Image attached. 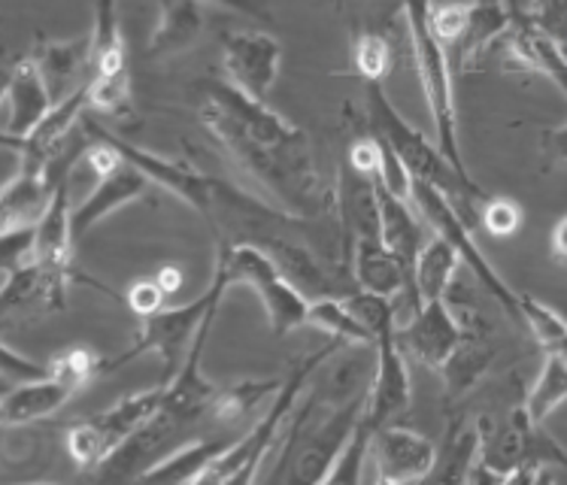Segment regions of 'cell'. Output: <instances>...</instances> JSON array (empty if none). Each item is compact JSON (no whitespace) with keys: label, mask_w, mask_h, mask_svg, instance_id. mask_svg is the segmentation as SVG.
<instances>
[{"label":"cell","mask_w":567,"mask_h":485,"mask_svg":"<svg viewBox=\"0 0 567 485\" xmlns=\"http://www.w3.org/2000/svg\"><path fill=\"white\" fill-rule=\"evenodd\" d=\"M197 113L213 143L258 195L303 221L328 213L337 216V192L322 183L303 127L279 116L267 101L234 89L228 80L204 82Z\"/></svg>","instance_id":"obj_1"},{"label":"cell","mask_w":567,"mask_h":485,"mask_svg":"<svg viewBox=\"0 0 567 485\" xmlns=\"http://www.w3.org/2000/svg\"><path fill=\"white\" fill-rule=\"evenodd\" d=\"M364 94H368V116H371V131L380 134L392 143V149L401 155V162L406 164V171L413 179L437 185L441 192L452 197V204L462 209L464 219L471 221L476 216L480 219V207L486 200V192L464 176L455 164L446 158V152L441 146H434L419 127L406 122L398 106L385 97L382 82H364Z\"/></svg>","instance_id":"obj_2"},{"label":"cell","mask_w":567,"mask_h":485,"mask_svg":"<svg viewBox=\"0 0 567 485\" xmlns=\"http://www.w3.org/2000/svg\"><path fill=\"white\" fill-rule=\"evenodd\" d=\"M343 347V340L331 337V343L322 349H316L310 355H303L291 364L289 376L282 380L279 392L274 394V401L267 404L265 416L258 419L249 434L244 440H234L228 450L221 452L216 462L209 464V471L204 474L200 483H255L258 471L265 464L267 452L277 446V440L282 437V431L291 425V416L298 413V398H301L303 385L313 380V373L322 368L324 361L337 355Z\"/></svg>","instance_id":"obj_3"},{"label":"cell","mask_w":567,"mask_h":485,"mask_svg":"<svg viewBox=\"0 0 567 485\" xmlns=\"http://www.w3.org/2000/svg\"><path fill=\"white\" fill-rule=\"evenodd\" d=\"M429 7L431 0H406V40H410L413 61H416L422 92H425V101H429V113L431 122H434L437 146L446 152V158H450L464 176H471L462 155V140H458V113H455V94H452L450 47L443 43L441 37L434 34V28H431L429 22Z\"/></svg>","instance_id":"obj_4"},{"label":"cell","mask_w":567,"mask_h":485,"mask_svg":"<svg viewBox=\"0 0 567 485\" xmlns=\"http://www.w3.org/2000/svg\"><path fill=\"white\" fill-rule=\"evenodd\" d=\"M216 261L228 270L231 286H246L258 295L274 334L286 337L307 324L310 298L279 270L265 246L258 242L216 246Z\"/></svg>","instance_id":"obj_5"},{"label":"cell","mask_w":567,"mask_h":485,"mask_svg":"<svg viewBox=\"0 0 567 485\" xmlns=\"http://www.w3.org/2000/svg\"><path fill=\"white\" fill-rule=\"evenodd\" d=\"M231 289V279H228V270L216 261V270H213V279H209L207 291L195 298L192 303H183V307H164L150 319H143V328H140L137 343L127 349L125 355H118V359L104 361V373H113V370L125 368L127 361L140 359V355H146V352H155V355H162L164 370L167 373H176V370L183 368V352L186 347L195 340L197 328L200 322L207 319V312L213 307H219L221 295Z\"/></svg>","instance_id":"obj_6"},{"label":"cell","mask_w":567,"mask_h":485,"mask_svg":"<svg viewBox=\"0 0 567 485\" xmlns=\"http://www.w3.org/2000/svg\"><path fill=\"white\" fill-rule=\"evenodd\" d=\"M413 207L425 219L431 231L443 237L446 242H452V249L462 258V267H471V274L480 279V286L498 301V307L507 312L509 319L516 324H525L522 319V303L519 291H513L501 279V274L492 267L486 255L480 252V246L474 242V234H471V221L464 219V213L455 204L446 192H441L437 185L422 183V179H413Z\"/></svg>","instance_id":"obj_7"},{"label":"cell","mask_w":567,"mask_h":485,"mask_svg":"<svg viewBox=\"0 0 567 485\" xmlns=\"http://www.w3.org/2000/svg\"><path fill=\"white\" fill-rule=\"evenodd\" d=\"M164 401V385L122 398L104 413L76 419L68 427V452L80 471H97L137 427L150 422Z\"/></svg>","instance_id":"obj_8"},{"label":"cell","mask_w":567,"mask_h":485,"mask_svg":"<svg viewBox=\"0 0 567 485\" xmlns=\"http://www.w3.org/2000/svg\"><path fill=\"white\" fill-rule=\"evenodd\" d=\"M89 110L106 118L131 116V70H127L125 34L118 24L116 0L94 3Z\"/></svg>","instance_id":"obj_9"},{"label":"cell","mask_w":567,"mask_h":485,"mask_svg":"<svg viewBox=\"0 0 567 485\" xmlns=\"http://www.w3.org/2000/svg\"><path fill=\"white\" fill-rule=\"evenodd\" d=\"M364 406H368V389L359 394L347 398L343 404L337 401L331 406V413L319 422V427H301V431H289V446L298 437L301 440V450L295 458V479L307 485H319L331 479L334 471L337 455L343 452V446L352 437V431L359 425V419L364 416ZM286 446V450H289Z\"/></svg>","instance_id":"obj_10"},{"label":"cell","mask_w":567,"mask_h":485,"mask_svg":"<svg viewBox=\"0 0 567 485\" xmlns=\"http://www.w3.org/2000/svg\"><path fill=\"white\" fill-rule=\"evenodd\" d=\"M373 352H377V364H373L371 385H368L364 419L380 431L385 425H394L398 416H404L410 398H413V382H410V370H406L410 359L398 343V324L382 328L373 343Z\"/></svg>","instance_id":"obj_11"},{"label":"cell","mask_w":567,"mask_h":485,"mask_svg":"<svg viewBox=\"0 0 567 485\" xmlns=\"http://www.w3.org/2000/svg\"><path fill=\"white\" fill-rule=\"evenodd\" d=\"M282 47L267 31H231L221 40V73L249 97L265 101L277 82Z\"/></svg>","instance_id":"obj_12"},{"label":"cell","mask_w":567,"mask_h":485,"mask_svg":"<svg viewBox=\"0 0 567 485\" xmlns=\"http://www.w3.org/2000/svg\"><path fill=\"white\" fill-rule=\"evenodd\" d=\"M216 316H219V307H213L207 312V319L197 328L195 340L186 352V361L183 368L176 370L171 385H164V401L162 406L174 419H179L183 425H192L200 416H209V406L219 394V385L207 380L204 373V352H207V337L216 324Z\"/></svg>","instance_id":"obj_13"},{"label":"cell","mask_w":567,"mask_h":485,"mask_svg":"<svg viewBox=\"0 0 567 485\" xmlns=\"http://www.w3.org/2000/svg\"><path fill=\"white\" fill-rule=\"evenodd\" d=\"M371 462L377 464V483H419V479H429L434 474L437 446L410 427L385 425L373 437Z\"/></svg>","instance_id":"obj_14"},{"label":"cell","mask_w":567,"mask_h":485,"mask_svg":"<svg viewBox=\"0 0 567 485\" xmlns=\"http://www.w3.org/2000/svg\"><path fill=\"white\" fill-rule=\"evenodd\" d=\"M464 334H467V328L458 324L446 298L422 303V310L410 322L398 324V343L404 349L406 359L419 361L431 370L443 368V361L450 359L452 349L462 343Z\"/></svg>","instance_id":"obj_15"},{"label":"cell","mask_w":567,"mask_h":485,"mask_svg":"<svg viewBox=\"0 0 567 485\" xmlns=\"http://www.w3.org/2000/svg\"><path fill=\"white\" fill-rule=\"evenodd\" d=\"M498 49L504 52V64L525 73H544L546 80H553L567 97V52L558 47L556 40H549L544 31H537L528 16L516 10L509 31L501 37Z\"/></svg>","instance_id":"obj_16"},{"label":"cell","mask_w":567,"mask_h":485,"mask_svg":"<svg viewBox=\"0 0 567 485\" xmlns=\"http://www.w3.org/2000/svg\"><path fill=\"white\" fill-rule=\"evenodd\" d=\"M52 106L55 101H52V92H49L37 61L31 55L16 61L7 76V89H3V110H7L3 137H28L52 113Z\"/></svg>","instance_id":"obj_17"},{"label":"cell","mask_w":567,"mask_h":485,"mask_svg":"<svg viewBox=\"0 0 567 485\" xmlns=\"http://www.w3.org/2000/svg\"><path fill=\"white\" fill-rule=\"evenodd\" d=\"M64 179L68 176L19 164V171L7 179L3 195H0V231L37 228V221L49 213Z\"/></svg>","instance_id":"obj_18"},{"label":"cell","mask_w":567,"mask_h":485,"mask_svg":"<svg viewBox=\"0 0 567 485\" xmlns=\"http://www.w3.org/2000/svg\"><path fill=\"white\" fill-rule=\"evenodd\" d=\"M31 59L47 80L52 101L61 104L92 80V34L76 40H37Z\"/></svg>","instance_id":"obj_19"},{"label":"cell","mask_w":567,"mask_h":485,"mask_svg":"<svg viewBox=\"0 0 567 485\" xmlns=\"http://www.w3.org/2000/svg\"><path fill=\"white\" fill-rule=\"evenodd\" d=\"M150 176L137 171L134 164L127 162L110 174L97 176V185H94L89 195L82 197V204L73 209V237L82 240L85 234L92 231L97 221H104L110 213H116L118 207H127L140 197L146 195L150 188Z\"/></svg>","instance_id":"obj_20"},{"label":"cell","mask_w":567,"mask_h":485,"mask_svg":"<svg viewBox=\"0 0 567 485\" xmlns=\"http://www.w3.org/2000/svg\"><path fill=\"white\" fill-rule=\"evenodd\" d=\"M73 394H76V389L59 380V376H52V373L43 376V380L12 385L10 392L3 394L0 422H3V427L34 425L40 419L55 416Z\"/></svg>","instance_id":"obj_21"},{"label":"cell","mask_w":567,"mask_h":485,"mask_svg":"<svg viewBox=\"0 0 567 485\" xmlns=\"http://www.w3.org/2000/svg\"><path fill=\"white\" fill-rule=\"evenodd\" d=\"M162 16L150 37L146 59L164 61L176 59L195 47L204 34V10L200 0H158Z\"/></svg>","instance_id":"obj_22"},{"label":"cell","mask_w":567,"mask_h":485,"mask_svg":"<svg viewBox=\"0 0 567 485\" xmlns=\"http://www.w3.org/2000/svg\"><path fill=\"white\" fill-rule=\"evenodd\" d=\"M73 209H70L68 179L59 185L55 200L43 219L37 221V242H34V261L47 267L52 274L73 277Z\"/></svg>","instance_id":"obj_23"},{"label":"cell","mask_w":567,"mask_h":485,"mask_svg":"<svg viewBox=\"0 0 567 485\" xmlns=\"http://www.w3.org/2000/svg\"><path fill=\"white\" fill-rule=\"evenodd\" d=\"M373 188H377V204H380L382 240H385V246L413 270L416 255L422 252V246L429 242L425 240V228L419 225L422 216L416 219L413 200H406V197H398L394 192H389L380 176H373Z\"/></svg>","instance_id":"obj_24"},{"label":"cell","mask_w":567,"mask_h":485,"mask_svg":"<svg viewBox=\"0 0 567 485\" xmlns=\"http://www.w3.org/2000/svg\"><path fill=\"white\" fill-rule=\"evenodd\" d=\"M483 455V425L476 422H462L450 419V425L443 431L441 450H437V467L434 474L443 483H467V476Z\"/></svg>","instance_id":"obj_25"},{"label":"cell","mask_w":567,"mask_h":485,"mask_svg":"<svg viewBox=\"0 0 567 485\" xmlns=\"http://www.w3.org/2000/svg\"><path fill=\"white\" fill-rule=\"evenodd\" d=\"M234 440H195L179 446L171 455H164L158 462L143 471L140 479H158V483H200L204 474L209 471V464L219 458L221 452L231 446Z\"/></svg>","instance_id":"obj_26"},{"label":"cell","mask_w":567,"mask_h":485,"mask_svg":"<svg viewBox=\"0 0 567 485\" xmlns=\"http://www.w3.org/2000/svg\"><path fill=\"white\" fill-rule=\"evenodd\" d=\"M492 361H495V349L488 347L486 340H480V337L467 331L462 343L452 349V355L443 361L441 368L443 385H446V401L455 404V401H462L464 394L474 392L480 380L492 368Z\"/></svg>","instance_id":"obj_27"},{"label":"cell","mask_w":567,"mask_h":485,"mask_svg":"<svg viewBox=\"0 0 567 485\" xmlns=\"http://www.w3.org/2000/svg\"><path fill=\"white\" fill-rule=\"evenodd\" d=\"M458 265H462V258L452 249V242L434 234L422 246V252L416 255V265H413V291L419 295V301H443L446 291L452 289V282H455Z\"/></svg>","instance_id":"obj_28"},{"label":"cell","mask_w":567,"mask_h":485,"mask_svg":"<svg viewBox=\"0 0 567 485\" xmlns=\"http://www.w3.org/2000/svg\"><path fill=\"white\" fill-rule=\"evenodd\" d=\"M279 385H282V380H244L225 385L209 406V419L219 425H237V422L258 413L265 404H270L274 394L279 392Z\"/></svg>","instance_id":"obj_29"},{"label":"cell","mask_w":567,"mask_h":485,"mask_svg":"<svg viewBox=\"0 0 567 485\" xmlns=\"http://www.w3.org/2000/svg\"><path fill=\"white\" fill-rule=\"evenodd\" d=\"M567 401V355H558V352H546L544 370L534 382L528 394H525V410L528 416L544 425L546 419L556 413L558 406Z\"/></svg>","instance_id":"obj_30"},{"label":"cell","mask_w":567,"mask_h":485,"mask_svg":"<svg viewBox=\"0 0 567 485\" xmlns=\"http://www.w3.org/2000/svg\"><path fill=\"white\" fill-rule=\"evenodd\" d=\"M307 324H313V328L343 340V343H352V347H373L371 331L359 322V316L349 310L343 298H316V301H310Z\"/></svg>","instance_id":"obj_31"},{"label":"cell","mask_w":567,"mask_h":485,"mask_svg":"<svg viewBox=\"0 0 567 485\" xmlns=\"http://www.w3.org/2000/svg\"><path fill=\"white\" fill-rule=\"evenodd\" d=\"M352 70L361 82H382L392 70V43L385 31L361 28L352 43Z\"/></svg>","instance_id":"obj_32"},{"label":"cell","mask_w":567,"mask_h":485,"mask_svg":"<svg viewBox=\"0 0 567 485\" xmlns=\"http://www.w3.org/2000/svg\"><path fill=\"white\" fill-rule=\"evenodd\" d=\"M522 303V319H525V328L532 331L534 340L540 343V349L546 352H556L567 337V319H561V312H556L553 307H546L544 301H537L532 295H519Z\"/></svg>","instance_id":"obj_33"},{"label":"cell","mask_w":567,"mask_h":485,"mask_svg":"<svg viewBox=\"0 0 567 485\" xmlns=\"http://www.w3.org/2000/svg\"><path fill=\"white\" fill-rule=\"evenodd\" d=\"M373 437H377V427L361 416L355 431H352V437H349V443L343 446V452L337 455V464L328 483H361V476H364V462L371 458Z\"/></svg>","instance_id":"obj_34"},{"label":"cell","mask_w":567,"mask_h":485,"mask_svg":"<svg viewBox=\"0 0 567 485\" xmlns=\"http://www.w3.org/2000/svg\"><path fill=\"white\" fill-rule=\"evenodd\" d=\"M49 373L73 385L76 392H82L94 376L104 373V361L97 359V352L92 347H68L49 361Z\"/></svg>","instance_id":"obj_35"},{"label":"cell","mask_w":567,"mask_h":485,"mask_svg":"<svg viewBox=\"0 0 567 485\" xmlns=\"http://www.w3.org/2000/svg\"><path fill=\"white\" fill-rule=\"evenodd\" d=\"M528 16V22L544 31L549 40H556L558 47L567 52V0H532L528 10H522Z\"/></svg>","instance_id":"obj_36"},{"label":"cell","mask_w":567,"mask_h":485,"mask_svg":"<svg viewBox=\"0 0 567 485\" xmlns=\"http://www.w3.org/2000/svg\"><path fill=\"white\" fill-rule=\"evenodd\" d=\"M480 219L492 237H513L522 225V209L513 197H486L480 207Z\"/></svg>","instance_id":"obj_37"},{"label":"cell","mask_w":567,"mask_h":485,"mask_svg":"<svg viewBox=\"0 0 567 485\" xmlns=\"http://www.w3.org/2000/svg\"><path fill=\"white\" fill-rule=\"evenodd\" d=\"M37 228H16V231H0V258H3V274H12L19 267L34 261Z\"/></svg>","instance_id":"obj_38"},{"label":"cell","mask_w":567,"mask_h":485,"mask_svg":"<svg viewBox=\"0 0 567 485\" xmlns=\"http://www.w3.org/2000/svg\"><path fill=\"white\" fill-rule=\"evenodd\" d=\"M167 298H171V295L162 289V282L155 277H146L137 279V282H131V289H127L125 295V303L134 316L150 319V316H155V312L167 307Z\"/></svg>","instance_id":"obj_39"},{"label":"cell","mask_w":567,"mask_h":485,"mask_svg":"<svg viewBox=\"0 0 567 485\" xmlns=\"http://www.w3.org/2000/svg\"><path fill=\"white\" fill-rule=\"evenodd\" d=\"M0 370H3V380L10 382V385H22V382H34L49 376V364H37V361L24 359L19 355L16 349L7 343L3 347V361H0Z\"/></svg>","instance_id":"obj_40"},{"label":"cell","mask_w":567,"mask_h":485,"mask_svg":"<svg viewBox=\"0 0 567 485\" xmlns=\"http://www.w3.org/2000/svg\"><path fill=\"white\" fill-rule=\"evenodd\" d=\"M364 3V10L371 12L373 19H380V22H392V19H401L404 22V7L406 0H361Z\"/></svg>","instance_id":"obj_41"},{"label":"cell","mask_w":567,"mask_h":485,"mask_svg":"<svg viewBox=\"0 0 567 485\" xmlns=\"http://www.w3.org/2000/svg\"><path fill=\"white\" fill-rule=\"evenodd\" d=\"M219 7H228V10H237L249 16V19H258V22H270V10H267L265 0H213Z\"/></svg>","instance_id":"obj_42"},{"label":"cell","mask_w":567,"mask_h":485,"mask_svg":"<svg viewBox=\"0 0 567 485\" xmlns=\"http://www.w3.org/2000/svg\"><path fill=\"white\" fill-rule=\"evenodd\" d=\"M155 279L162 282V289L167 291V295H176V291L183 289V274H179V267H162V270L155 274Z\"/></svg>","instance_id":"obj_43"},{"label":"cell","mask_w":567,"mask_h":485,"mask_svg":"<svg viewBox=\"0 0 567 485\" xmlns=\"http://www.w3.org/2000/svg\"><path fill=\"white\" fill-rule=\"evenodd\" d=\"M553 255L558 261H567V216L558 221L556 231H553Z\"/></svg>","instance_id":"obj_44"},{"label":"cell","mask_w":567,"mask_h":485,"mask_svg":"<svg viewBox=\"0 0 567 485\" xmlns=\"http://www.w3.org/2000/svg\"><path fill=\"white\" fill-rule=\"evenodd\" d=\"M474 7H483V10H509L507 0H474Z\"/></svg>","instance_id":"obj_45"},{"label":"cell","mask_w":567,"mask_h":485,"mask_svg":"<svg viewBox=\"0 0 567 485\" xmlns=\"http://www.w3.org/2000/svg\"><path fill=\"white\" fill-rule=\"evenodd\" d=\"M556 352H558V355H567V337H565V343H561V347H558Z\"/></svg>","instance_id":"obj_46"},{"label":"cell","mask_w":567,"mask_h":485,"mask_svg":"<svg viewBox=\"0 0 567 485\" xmlns=\"http://www.w3.org/2000/svg\"><path fill=\"white\" fill-rule=\"evenodd\" d=\"M431 3H452V0H431Z\"/></svg>","instance_id":"obj_47"}]
</instances>
